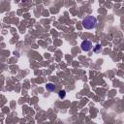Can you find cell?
<instances>
[{"label":"cell","mask_w":124,"mask_h":124,"mask_svg":"<svg viewBox=\"0 0 124 124\" xmlns=\"http://www.w3.org/2000/svg\"><path fill=\"white\" fill-rule=\"evenodd\" d=\"M81 49L84 52H89L90 49L92 48V43L90 42V41H88V40H85V41H84V42L81 43Z\"/></svg>","instance_id":"cell-2"},{"label":"cell","mask_w":124,"mask_h":124,"mask_svg":"<svg viewBox=\"0 0 124 124\" xmlns=\"http://www.w3.org/2000/svg\"><path fill=\"white\" fill-rule=\"evenodd\" d=\"M65 95H66L65 90H61V91H59V93H58L59 98H64V97H65Z\"/></svg>","instance_id":"cell-4"},{"label":"cell","mask_w":124,"mask_h":124,"mask_svg":"<svg viewBox=\"0 0 124 124\" xmlns=\"http://www.w3.org/2000/svg\"><path fill=\"white\" fill-rule=\"evenodd\" d=\"M54 89H55V86L52 84H47V90H48V91H53Z\"/></svg>","instance_id":"cell-3"},{"label":"cell","mask_w":124,"mask_h":124,"mask_svg":"<svg viewBox=\"0 0 124 124\" xmlns=\"http://www.w3.org/2000/svg\"><path fill=\"white\" fill-rule=\"evenodd\" d=\"M96 25H97V20L92 16H86V18L82 20V26L85 29H93L96 27Z\"/></svg>","instance_id":"cell-1"},{"label":"cell","mask_w":124,"mask_h":124,"mask_svg":"<svg viewBox=\"0 0 124 124\" xmlns=\"http://www.w3.org/2000/svg\"><path fill=\"white\" fill-rule=\"evenodd\" d=\"M100 48H101V46H100V45H99V44H98V45L96 46V48H95V49H94V52H98V51H99V49H100Z\"/></svg>","instance_id":"cell-5"}]
</instances>
